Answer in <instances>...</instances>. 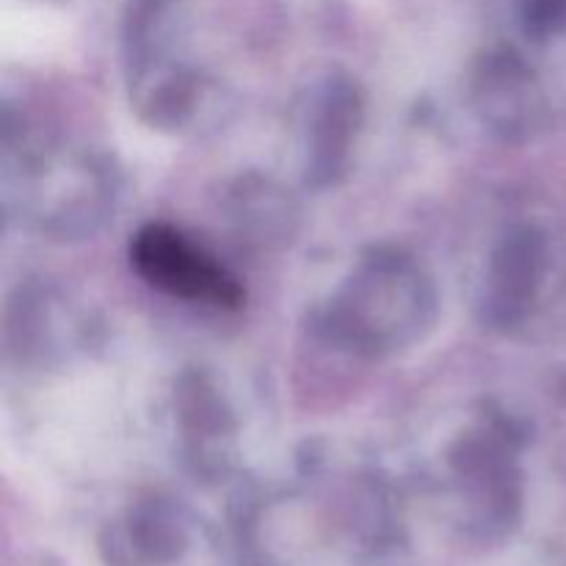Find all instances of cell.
I'll return each instance as SVG.
<instances>
[{
	"instance_id": "6da1fadb",
	"label": "cell",
	"mask_w": 566,
	"mask_h": 566,
	"mask_svg": "<svg viewBox=\"0 0 566 566\" xmlns=\"http://www.w3.org/2000/svg\"><path fill=\"white\" fill-rule=\"evenodd\" d=\"M133 263L160 291L213 307H238L241 285L169 227H147L133 243Z\"/></svg>"
}]
</instances>
